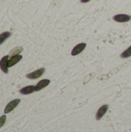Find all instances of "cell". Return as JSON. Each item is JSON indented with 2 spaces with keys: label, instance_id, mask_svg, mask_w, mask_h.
<instances>
[{
  "label": "cell",
  "instance_id": "9a60e30c",
  "mask_svg": "<svg viewBox=\"0 0 131 132\" xmlns=\"http://www.w3.org/2000/svg\"><path fill=\"white\" fill-rule=\"evenodd\" d=\"M5 121H6V116L5 115H2L0 118V128H2L5 125Z\"/></svg>",
  "mask_w": 131,
  "mask_h": 132
},
{
  "label": "cell",
  "instance_id": "6da1fadb",
  "mask_svg": "<svg viewBox=\"0 0 131 132\" xmlns=\"http://www.w3.org/2000/svg\"><path fill=\"white\" fill-rule=\"evenodd\" d=\"M130 63H131V60L127 61V62H126L125 63H124V64L119 66L118 67H117V68L112 70L110 72L107 73V74H103V75L98 77H97V80H108L110 77H111L113 74H116L118 71H120V69H122L123 67H126V66H127V65H129Z\"/></svg>",
  "mask_w": 131,
  "mask_h": 132
},
{
  "label": "cell",
  "instance_id": "4fadbf2b",
  "mask_svg": "<svg viewBox=\"0 0 131 132\" xmlns=\"http://www.w3.org/2000/svg\"><path fill=\"white\" fill-rule=\"evenodd\" d=\"M130 56H131V46L120 54L121 58H128Z\"/></svg>",
  "mask_w": 131,
  "mask_h": 132
},
{
  "label": "cell",
  "instance_id": "2e32d148",
  "mask_svg": "<svg viewBox=\"0 0 131 132\" xmlns=\"http://www.w3.org/2000/svg\"><path fill=\"white\" fill-rule=\"evenodd\" d=\"M90 0H80V2H82V3H86V2H90Z\"/></svg>",
  "mask_w": 131,
  "mask_h": 132
},
{
  "label": "cell",
  "instance_id": "30bf717a",
  "mask_svg": "<svg viewBox=\"0 0 131 132\" xmlns=\"http://www.w3.org/2000/svg\"><path fill=\"white\" fill-rule=\"evenodd\" d=\"M22 56L21 55H15V56H12L9 60H8V67H13L14 65H15L17 63H19L21 60H22Z\"/></svg>",
  "mask_w": 131,
  "mask_h": 132
},
{
  "label": "cell",
  "instance_id": "5b68a950",
  "mask_svg": "<svg viewBox=\"0 0 131 132\" xmlns=\"http://www.w3.org/2000/svg\"><path fill=\"white\" fill-rule=\"evenodd\" d=\"M131 16L127 14H117L113 16V20L118 22H127L130 20Z\"/></svg>",
  "mask_w": 131,
  "mask_h": 132
},
{
  "label": "cell",
  "instance_id": "52a82bcc",
  "mask_svg": "<svg viewBox=\"0 0 131 132\" xmlns=\"http://www.w3.org/2000/svg\"><path fill=\"white\" fill-rule=\"evenodd\" d=\"M107 110H108V105H107V104H105V105H103L102 107H100V108H99V110L97 111V112L96 119H97V121L100 120V119L104 116V114L107 113Z\"/></svg>",
  "mask_w": 131,
  "mask_h": 132
},
{
  "label": "cell",
  "instance_id": "7c38bea8",
  "mask_svg": "<svg viewBox=\"0 0 131 132\" xmlns=\"http://www.w3.org/2000/svg\"><path fill=\"white\" fill-rule=\"evenodd\" d=\"M10 36H11V33L9 32H4L1 33L0 34V45L2 43H4V41L6 39H8Z\"/></svg>",
  "mask_w": 131,
  "mask_h": 132
},
{
  "label": "cell",
  "instance_id": "e0dca14e",
  "mask_svg": "<svg viewBox=\"0 0 131 132\" xmlns=\"http://www.w3.org/2000/svg\"><path fill=\"white\" fill-rule=\"evenodd\" d=\"M130 16H131V15H130Z\"/></svg>",
  "mask_w": 131,
  "mask_h": 132
},
{
  "label": "cell",
  "instance_id": "8fae6325",
  "mask_svg": "<svg viewBox=\"0 0 131 132\" xmlns=\"http://www.w3.org/2000/svg\"><path fill=\"white\" fill-rule=\"evenodd\" d=\"M22 50H23V49H22V46L15 47V48H13V49L9 52V53H8V56H10V57H12V56H15V55H19V53H22Z\"/></svg>",
  "mask_w": 131,
  "mask_h": 132
},
{
  "label": "cell",
  "instance_id": "277c9868",
  "mask_svg": "<svg viewBox=\"0 0 131 132\" xmlns=\"http://www.w3.org/2000/svg\"><path fill=\"white\" fill-rule=\"evenodd\" d=\"M86 44L85 43H81L77 44L72 50L71 52V55L72 56H77L78 54H80L81 52H83L84 50V49L86 48Z\"/></svg>",
  "mask_w": 131,
  "mask_h": 132
},
{
  "label": "cell",
  "instance_id": "7a4b0ae2",
  "mask_svg": "<svg viewBox=\"0 0 131 132\" xmlns=\"http://www.w3.org/2000/svg\"><path fill=\"white\" fill-rule=\"evenodd\" d=\"M45 72V69L44 68H40L39 70H36V71H33L30 73H28L26 75V77L28 79H31V80H35L37 79L39 77H40Z\"/></svg>",
  "mask_w": 131,
  "mask_h": 132
},
{
  "label": "cell",
  "instance_id": "3957f363",
  "mask_svg": "<svg viewBox=\"0 0 131 132\" xmlns=\"http://www.w3.org/2000/svg\"><path fill=\"white\" fill-rule=\"evenodd\" d=\"M20 103V100L19 99H15L12 101H10L5 107V114H8L11 111H12L17 106L18 104Z\"/></svg>",
  "mask_w": 131,
  "mask_h": 132
},
{
  "label": "cell",
  "instance_id": "9c48e42d",
  "mask_svg": "<svg viewBox=\"0 0 131 132\" xmlns=\"http://www.w3.org/2000/svg\"><path fill=\"white\" fill-rule=\"evenodd\" d=\"M34 91H36V86L31 85V86H27V87L22 88L19 90V93L22 94H24V95H27V94H30L33 93Z\"/></svg>",
  "mask_w": 131,
  "mask_h": 132
},
{
  "label": "cell",
  "instance_id": "8992f818",
  "mask_svg": "<svg viewBox=\"0 0 131 132\" xmlns=\"http://www.w3.org/2000/svg\"><path fill=\"white\" fill-rule=\"evenodd\" d=\"M8 56H3L0 60V68L2 71L5 73H8Z\"/></svg>",
  "mask_w": 131,
  "mask_h": 132
},
{
  "label": "cell",
  "instance_id": "ba28073f",
  "mask_svg": "<svg viewBox=\"0 0 131 132\" xmlns=\"http://www.w3.org/2000/svg\"><path fill=\"white\" fill-rule=\"evenodd\" d=\"M50 83V80L48 79H44L40 80L39 82H38V84L36 85V91H39L42 89H43L44 87H47Z\"/></svg>",
  "mask_w": 131,
  "mask_h": 132
},
{
  "label": "cell",
  "instance_id": "5bb4252c",
  "mask_svg": "<svg viewBox=\"0 0 131 132\" xmlns=\"http://www.w3.org/2000/svg\"><path fill=\"white\" fill-rule=\"evenodd\" d=\"M96 76V73H89L85 78H84V80H83V84H86L91 79H93L94 77Z\"/></svg>",
  "mask_w": 131,
  "mask_h": 132
}]
</instances>
